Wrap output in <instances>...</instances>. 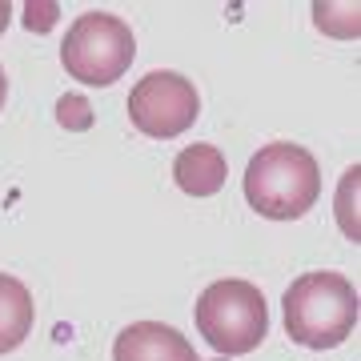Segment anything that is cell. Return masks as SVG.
<instances>
[{"label": "cell", "mask_w": 361, "mask_h": 361, "mask_svg": "<svg viewBox=\"0 0 361 361\" xmlns=\"http://www.w3.org/2000/svg\"><path fill=\"white\" fill-rule=\"evenodd\" d=\"M245 201L269 221H297L322 201V169L310 149L273 141L245 169Z\"/></svg>", "instance_id": "cell-1"}, {"label": "cell", "mask_w": 361, "mask_h": 361, "mask_svg": "<svg viewBox=\"0 0 361 361\" xmlns=\"http://www.w3.org/2000/svg\"><path fill=\"white\" fill-rule=\"evenodd\" d=\"M357 325V289L341 273H305L285 289V329L305 349L341 345Z\"/></svg>", "instance_id": "cell-2"}, {"label": "cell", "mask_w": 361, "mask_h": 361, "mask_svg": "<svg viewBox=\"0 0 361 361\" xmlns=\"http://www.w3.org/2000/svg\"><path fill=\"white\" fill-rule=\"evenodd\" d=\"M197 329L221 357H245L269 334V310L253 281L225 277L197 297Z\"/></svg>", "instance_id": "cell-3"}, {"label": "cell", "mask_w": 361, "mask_h": 361, "mask_svg": "<svg viewBox=\"0 0 361 361\" xmlns=\"http://www.w3.org/2000/svg\"><path fill=\"white\" fill-rule=\"evenodd\" d=\"M133 56H137V40L133 28L113 13H85L73 20L61 44V65L73 80L92 85V89H109L129 73Z\"/></svg>", "instance_id": "cell-4"}, {"label": "cell", "mask_w": 361, "mask_h": 361, "mask_svg": "<svg viewBox=\"0 0 361 361\" xmlns=\"http://www.w3.org/2000/svg\"><path fill=\"white\" fill-rule=\"evenodd\" d=\"M197 113H201V97H197L193 80L180 73H149L129 92V121L137 125V133L153 141L189 133Z\"/></svg>", "instance_id": "cell-5"}, {"label": "cell", "mask_w": 361, "mask_h": 361, "mask_svg": "<svg viewBox=\"0 0 361 361\" xmlns=\"http://www.w3.org/2000/svg\"><path fill=\"white\" fill-rule=\"evenodd\" d=\"M113 361H201L193 345L165 322H133L113 341Z\"/></svg>", "instance_id": "cell-6"}, {"label": "cell", "mask_w": 361, "mask_h": 361, "mask_svg": "<svg viewBox=\"0 0 361 361\" xmlns=\"http://www.w3.org/2000/svg\"><path fill=\"white\" fill-rule=\"evenodd\" d=\"M225 177H229V165L217 145H189L173 161V180L189 197H217L225 189Z\"/></svg>", "instance_id": "cell-7"}, {"label": "cell", "mask_w": 361, "mask_h": 361, "mask_svg": "<svg viewBox=\"0 0 361 361\" xmlns=\"http://www.w3.org/2000/svg\"><path fill=\"white\" fill-rule=\"evenodd\" d=\"M32 317H37V305L28 285L0 273V357L25 345V337L32 334Z\"/></svg>", "instance_id": "cell-8"}, {"label": "cell", "mask_w": 361, "mask_h": 361, "mask_svg": "<svg viewBox=\"0 0 361 361\" xmlns=\"http://www.w3.org/2000/svg\"><path fill=\"white\" fill-rule=\"evenodd\" d=\"M313 20H317V28L322 32H329V37L337 40H357L361 32V20H357V4H313Z\"/></svg>", "instance_id": "cell-9"}, {"label": "cell", "mask_w": 361, "mask_h": 361, "mask_svg": "<svg viewBox=\"0 0 361 361\" xmlns=\"http://www.w3.org/2000/svg\"><path fill=\"white\" fill-rule=\"evenodd\" d=\"M357 180H361V169L353 165L341 177V193H337V217H341V229H345L349 241H357L361 229H357V217H349V201H357Z\"/></svg>", "instance_id": "cell-10"}, {"label": "cell", "mask_w": 361, "mask_h": 361, "mask_svg": "<svg viewBox=\"0 0 361 361\" xmlns=\"http://www.w3.org/2000/svg\"><path fill=\"white\" fill-rule=\"evenodd\" d=\"M56 121H61L65 129H73V133H85L92 125L89 101H85V97H61V101H56Z\"/></svg>", "instance_id": "cell-11"}, {"label": "cell", "mask_w": 361, "mask_h": 361, "mask_svg": "<svg viewBox=\"0 0 361 361\" xmlns=\"http://www.w3.org/2000/svg\"><path fill=\"white\" fill-rule=\"evenodd\" d=\"M61 16V4L56 0H28L25 4V28L28 32H49Z\"/></svg>", "instance_id": "cell-12"}, {"label": "cell", "mask_w": 361, "mask_h": 361, "mask_svg": "<svg viewBox=\"0 0 361 361\" xmlns=\"http://www.w3.org/2000/svg\"><path fill=\"white\" fill-rule=\"evenodd\" d=\"M8 16H13V4H8V0H0V32L8 28Z\"/></svg>", "instance_id": "cell-13"}, {"label": "cell", "mask_w": 361, "mask_h": 361, "mask_svg": "<svg viewBox=\"0 0 361 361\" xmlns=\"http://www.w3.org/2000/svg\"><path fill=\"white\" fill-rule=\"evenodd\" d=\"M4 97H8V77H4V68H0V109H4Z\"/></svg>", "instance_id": "cell-14"}]
</instances>
